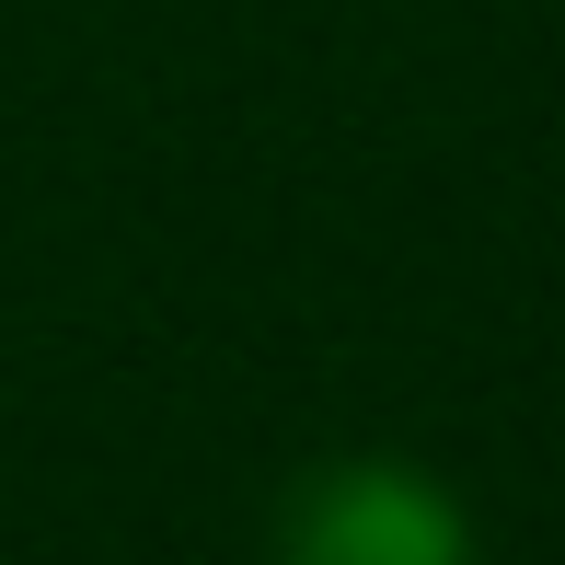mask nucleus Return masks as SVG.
I'll list each match as a JSON object with an SVG mask.
<instances>
[{"label":"nucleus","instance_id":"f257e3e1","mask_svg":"<svg viewBox=\"0 0 565 565\" xmlns=\"http://www.w3.org/2000/svg\"><path fill=\"white\" fill-rule=\"evenodd\" d=\"M277 565H473V531L427 473L404 461H347V473L300 484Z\"/></svg>","mask_w":565,"mask_h":565}]
</instances>
